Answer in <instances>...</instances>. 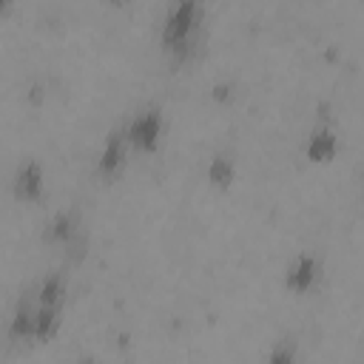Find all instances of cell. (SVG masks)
Masks as SVG:
<instances>
[{"mask_svg":"<svg viewBox=\"0 0 364 364\" xmlns=\"http://www.w3.org/2000/svg\"><path fill=\"white\" fill-rule=\"evenodd\" d=\"M34 293H37L40 307H63V301H65V276L63 273L46 276Z\"/></svg>","mask_w":364,"mask_h":364,"instance_id":"ba28073f","label":"cell"},{"mask_svg":"<svg viewBox=\"0 0 364 364\" xmlns=\"http://www.w3.org/2000/svg\"><path fill=\"white\" fill-rule=\"evenodd\" d=\"M63 321V307H37V324H34V341H48L57 336Z\"/></svg>","mask_w":364,"mask_h":364,"instance_id":"9c48e42d","label":"cell"},{"mask_svg":"<svg viewBox=\"0 0 364 364\" xmlns=\"http://www.w3.org/2000/svg\"><path fill=\"white\" fill-rule=\"evenodd\" d=\"M162 111L159 108H145L142 114H136L131 119V125L125 128V136H128V145L134 151H142V154H151L156 151L159 145V136H162Z\"/></svg>","mask_w":364,"mask_h":364,"instance_id":"7a4b0ae2","label":"cell"},{"mask_svg":"<svg viewBox=\"0 0 364 364\" xmlns=\"http://www.w3.org/2000/svg\"><path fill=\"white\" fill-rule=\"evenodd\" d=\"M80 222H77V213H57L51 222H48V230H46V239L48 242H60V245H65L71 236H77L80 230Z\"/></svg>","mask_w":364,"mask_h":364,"instance_id":"30bf717a","label":"cell"},{"mask_svg":"<svg viewBox=\"0 0 364 364\" xmlns=\"http://www.w3.org/2000/svg\"><path fill=\"white\" fill-rule=\"evenodd\" d=\"M338 154V136L330 125H318L313 128L310 139H307V159L310 162H330Z\"/></svg>","mask_w":364,"mask_h":364,"instance_id":"52a82bcc","label":"cell"},{"mask_svg":"<svg viewBox=\"0 0 364 364\" xmlns=\"http://www.w3.org/2000/svg\"><path fill=\"white\" fill-rule=\"evenodd\" d=\"M37 293H26L11 316V324H9V336L17 338V341H28L34 338V324H37Z\"/></svg>","mask_w":364,"mask_h":364,"instance_id":"8992f818","label":"cell"},{"mask_svg":"<svg viewBox=\"0 0 364 364\" xmlns=\"http://www.w3.org/2000/svg\"><path fill=\"white\" fill-rule=\"evenodd\" d=\"M9 6H11V0H0V17H6V11H9Z\"/></svg>","mask_w":364,"mask_h":364,"instance_id":"7c38bea8","label":"cell"},{"mask_svg":"<svg viewBox=\"0 0 364 364\" xmlns=\"http://www.w3.org/2000/svg\"><path fill=\"white\" fill-rule=\"evenodd\" d=\"M43 188H46V176H43L40 162L28 159L26 165L17 168L14 182H11V191H14L17 202H37L43 196Z\"/></svg>","mask_w":364,"mask_h":364,"instance_id":"277c9868","label":"cell"},{"mask_svg":"<svg viewBox=\"0 0 364 364\" xmlns=\"http://www.w3.org/2000/svg\"><path fill=\"white\" fill-rule=\"evenodd\" d=\"M199 20H202V0H173L171 11L165 17V26H162L165 51L185 57L193 37H196Z\"/></svg>","mask_w":364,"mask_h":364,"instance_id":"6da1fadb","label":"cell"},{"mask_svg":"<svg viewBox=\"0 0 364 364\" xmlns=\"http://www.w3.org/2000/svg\"><path fill=\"white\" fill-rule=\"evenodd\" d=\"M316 279H318V259L313 253L296 256L290 262L287 273H284V284H287L290 293H307V290H313Z\"/></svg>","mask_w":364,"mask_h":364,"instance_id":"5b68a950","label":"cell"},{"mask_svg":"<svg viewBox=\"0 0 364 364\" xmlns=\"http://www.w3.org/2000/svg\"><path fill=\"white\" fill-rule=\"evenodd\" d=\"M128 148H131V145H128L125 131H111L108 139H105V145H102V151H100L97 173L105 176V179H114V176L122 171V165H125V154H128Z\"/></svg>","mask_w":364,"mask_h":364,"instance_id":"3957f363","label":"cell"},{"mask_svg":"<svg viewBox=\"0 0 364 364\" xmlns=\"http://www.w3.org/2000/svg\"><path fill=\"white\" fill-rule=\"evenodd\" d=\"M233 173H236L233 159L225 156V154H216V156L210 159V165H208V179H210L216 188H228V185L233 182Z\"/></svg>","mask_w":364,"mask_h":364,"instance_id":"8fae6325","label":"cell"},{"mask_svg":"<svg viewBox=\"0 0 364 364\" xmlns=\"http://www.w3.org/2000/svg\"><path fill=\"white\" fill-rule=\"evenodd\" d=\"M111 3H117V6H119V3H125V0H111Z\"/></svg>","mask_w":364,"mask_h":364,"instance_id":"4fadbf2b","label":"cell"}]
</instances>
